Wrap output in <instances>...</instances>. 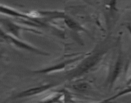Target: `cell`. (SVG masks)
<instances>
[{
  "mask_svg": "<svg viewBox=\"0 0 131 103\" xmlns=\"http://www.w3.org/2000/svg\"><path fill=\"white\" fill-rule=\"evenodd\" d=\"M126 28H127V29L128 30V32H129L130 35L131 36V25L130 23H127V25H126Z\"/></svg>",
  "mask_w": 131,
  "mask_h": 103,
  "instance_id": "6",
  "label": "cell"
},
{
  "mask_svg": "<svg viewBox=\"0 0 131 103\" xmlns=\"http://www.w3.org/2000/svg\"><path fill=\"white\" fill-rule=\"evenodd\" d=\"M56 86L55 84L53 83H47L45 85H42L41 86H36V87L31 88L27 89L26 90L21 91L19 94H16V95L12 97L11 99H22L24 97H32L34 95H39L40 94L46 91L49 89L51 88L53 86Z\"/></svg>",
  "mask_w": 131,
  "mask_h": 103,
  "instance_id": "3",
  "label": "cell"
},
{
  "mask_svg": "<svg viewBox=\"0 0 131 103\" xmlns=\"http://www.w3.org/2000/svg\"><path fill=\"white\" fill-rule=\"evenodd\" d=\"M65 23H66V25H68V27H70V28H71V29L77 30L82 29V28L79 27V25H78L76 22H75L73 20L71 19H70V18L66 19Z\"/></svg>",
  "mask_w": 131,
  "mask_h": 103,
  "instance_id": "5",
  "label": "cell"
},
{
  "mask_svg": "<svg viewBox=\"0 0 131 103\" xmlns=\"http://www.w3.org/2000/svg\"><path fill=\"white\" fill-rule=\"evenodd\" d=\"M102 58V55L100 54H95L92 56L88 57L83 61L77 68L71 71L68 74V77L70 79L78 78L80 76L89 72L92 68L94 67L99 63Z\"/></svg>",
  "mask_w": 131,
  "mask_h": 103,
  "instance_id": "1",
  "label": "cell"
},
{
  "mask_svg": "<svg viewBox=\"0 0 131 103\" xmlns=\"http://www.w3.org/2000/svg\"><path fill=\"white\" fill-rule=\"evenodd\" d=\"M123 62L124 61H123V55L122 52H119L115 61L112 64L111 66L110 67L109 74H108V78L106 83L109 88H111L113 87L120 75L123 70V65H124Z\"/></svg>",
  "mask_w": 131,
  "mask_h": 103,
  "instance_id": "2",
  "label": "cell"
},
{
  "mask_svg": "<svg viewBox=\"0 0 131 103\" xmlns=\"http://www.w3.org/2000/svg\"><path fill=\"white\" fill-rule=\"evenodd\" d=\"M73 88L77 91H84L89 88V85L85 82L77 83H75V85H73Z\"/></svg>",
  "mask_w": 131,
  "mask_h": 103,
  "instance_id": "4",
  "label": "cell"
}]
</instances>
